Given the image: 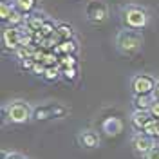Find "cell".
I'll return each instance as SVG.
<instances>
[{"label": "cell", "mask_w": 159, "mask_h": 159, "mask_svg": "<svg viewBox=\"0 0 159 159\" xmlns=\"http://www.w3.org/2000/svg\"><path fill=\"white\" fill-rule=\"evenodd\" d=\"M145 38L139 29H130V27H121L114 36V45L116 51L123 56H136L143 49Z\"/></svg>", "instance_id": "6da1fadb"}, {"label": "cell", "mask_w": 159, "mask_h": 159, "mask_svg": "<svg viewBox=\"0 0 159 159\" xmlns=\"http://www.w3.org/2000/svg\"><path fill=\"white\" fill-rule=\"evenodd\" d=\"M33 110L31 103L25 99H11L2 105V121L11 123V125H24L33 119Z\"/></svg>", "instance_id": "7a4b0ae2"}, {"label": "cell", "mask_w": 159, "mask_h": 159, "mask_svg": "<svg viewBox=\"0 0 159 159\" xmlns=\"http://www.w3.org/2000/svg\"><path fill=\"white\" fill-rule=\"evenodd\" d=\"M119 18L125 27L143 31L150 22V15L145 6L141 4H125L119 7Z\"/></svg>", "instance_id": "3957f363"}, {"label": "cell", "mask_w": 159, "mask_h": 159, "mask_svg": "<svg viewBox=\"0 0 159 159\" xmlns=\"http://www.w3.org/2000/svg\"><path fill=\"white\" fill-rule=\"evenodd\" d=\"M69 114V107L60 103V101H47L42 103L33 110V119L34 121H49V119H61Z\"/></svg>", "instance_id": "277c9868"}, {"label": "cell", "mask_w": 159, "mask_h": 159, "mask_svg": "<svg viewBox=\"0 0 159 159\" xmlns=\"http://www.w3.org/2000/svg\"><path fill=\"white\" fill-rule=\"evenodd\" d=\"M85 18L92 25H101L109 20V6L103 0H90L85 6Z\"/></svg>", "instance_id": "5b68a950"}, {"label": "cell", "mask_w": 159, "mask_h": 159, "mask_svg": "<svg viewBox=\"0 0 159 159\" xmlns=\"http://www.w3.org/2000/svg\"><path fill=\"white\" fill-rule=\"evenodd\" d=\"M156 81H157V78H154L152 74L139 72L130 78V89L134 94H154Z\"/></svg>", "instance_id": "8992f818"}, {"label": "cell", "mask_w": 159, "mask_h": 159, "mask_svg": "<svg viewBox=\"0 0 159 159\" xmlns=\"http://www.w3.org/2000/svg\"><path fill=\"white\" fill-rule=\"evenodd\" d=\"M154 145H156V139L147 136L145 132H134L130 138V147L134 150V154L139 157H145Z\"/></svg>", "instance_id": "52a82bcc"}, {"label": "cell", "mask_w": 159, "mask_h": 159, "mask_svg": "<svg viewBox=\"0 0 159 159\" xmlns=\"http://www.w3.org/2000/svg\"><path fill=\"white\" fill-rule=\"evenodd\" d=\"M76 141H78V145L81 148H98L99 145H101V138H99V134L96 130L92 129H81L76 134Z\"/></svg>", "instance_id": "ba28073f"}, {"label": "cell", "mask_w": 159, "mask_h": 159, "mask_svg": "<svg viewBox=\"0 0 159 159\" xmlns=\"http://www.w3.org/2000/svg\"><path fill=\"white\" fill-rule=\"evenodd\" d=\"M150 119H152L150 110H138V109H134L132 112H130V118H129L130 129L134 130V132H143L145 127L148 125Z\"/></svg>", "instance_id": "9c48e42d"}, {"label": "cell", "mask_w": 159, "mask_h": 159, "mask_svg": "<svg viewBox=\"0 0 159 159\" xmlns=\"http://www.w3.org/2000/svg\"><path fill=\"white\" fill-rule=\"evenodd\" d=\"M47 20L45 16V13H40V11H31L25 15V22H24V29L27 31V33H36V31L42 29V25H43V22Z\"/></svg>", "instance_id": "30bf717a"}, {"label": "cell", "mask_w": 159, "mask_h": 159, "mask_svg": "<svg viewBox=\"0 0 159 159\" xmlns=\"http://www.w3.org/2000/svg\"><path fill=\"white\" fill-rule=\"evenodd\" d=\"M125 129V123L119 118H107L103 123H101V132L107 136V138H118L119 134Z\"/></svg>", "instance_id": "8fae6325"}, {"label": "cell", "mask_w": 159, "mask_h": 159, "mask_svg": "<svg viewBox=\"0 0 159 159\" xmlns=\"http://www.w3.org/2000/svg\"><path fill=\"white\" fill-rule=\"evenodd\" d=\"M78 42H76V38H67V40H60L58 42V45L54 47V49H51V51H54L56 54H76L78 52Z\"/></svg>", "instance_id": "7c38bea8"}, {"label": "cell", "mask_w": 159, "mask_h": 159, "mask_svg": "<svg viewBox=\"0 0 159 159\" xmlns=\"http://www.w3.org/2000/svg\"><path fill=\"white\" fill-rule=\"evenodd\" d=\"M154 101H156L154 94H134L132 96V107L138 110H150Z\"/></svg>", "instance_id": "4fadbf2b"}, {"label": "cell", "mask_w": 159, "mask_h": 159, "mask_svg": "<svg viewBox=\"0 0 159 159\" xmlns=\"http://www.w3.org/2000/svg\"><path fill=\"white\" fill-rule=\"evenodd\" d=\"M56 36L60 40L74 38V27L67 22H56Z\"/></svg>", "instance_id": "5bb4252c"}, {"label": "cell", "mask_w": 159, "mask_h": 159, "mask_svg": "<svg viewBox=\"0 0 159 159\" xmlns=\"http://www.w3.org/2000/svg\"><path fill=\"white\" fill-rule=\"evenodd\" d=\"M60 78H61V67H60V65H49L47 70H45V74H43V80L49 81V83L58 81Z\"/></svg>", "instance_id": "9a60e30c"}, {"label": "cell", "mask_w": 159, "mask_h": 159, "mask_svg": "<svg viewBox=\"0 0 159 159\" xmlns=\"http://www.w3.org/2000/svg\"><path fill=\"white\" fill-rule=\"evenodd\" d=\"M13 4H15V7L20 9L22 13H31V11H34L36 7V0H13Z\"/></svg>", "instance_id": "2e32d148"}, {"label": "cell", "mask_w": 159, "mask_h": 159, "mask_svg": "<svg viewBox=\"0 0 159 159\" xmlns=\"http://www.w3.org/2000/svg\"><path fill=\"white\" fill-rule=\"evenodd\" d=\"M147 136H150V138H154V139H159V119L156 118H152L148 121V125L145 127V130H143Z\"/></svg>", "instance_id": "e0dca14e"}, {"label": "cell", "mask_w": 159, "mask_h": 159, "mask_svg": "<svg viewBox=\"0 0 159 159\" xmlns=\"http://www.w3.org/2000/svg\"><path fill=\"white\" fill-rule=\"evenodd\" d=\"M40 33H42L45 38H47V36H54V34H56V22L47 16V20L43 22V25H42V29H40Z\"/></svg>", "instance_id": "ac0fdd59"}, {"label": "cell", "mask_w": 159, "mask_h": 159, "mask_svg": "<svg viewBox=\"0 0 159 159\" xmlns=\"http://www.w3.org/2000/svg\"><path fill=\"white\" fill-rule=\"evenodd\" d=\"M78 67H61V78L69 83H74L78 80Z\"/></svg>", "instance_id": "d6986e66"}, {"label": "cell", "mask_w": 159, "mask_h": 159, "mask_svg": "<svg viewBox=\"0 0 159 159\" xmlns=\"http://www.w3.org/2000/svg\"><path fill=\"white\" fill-rule=\"evenodd\" d=\"M60 67H78V60L76 54H61L58 61Z\"/></svg>", "instance_id": "ffe728a7"}, {"label": "cell", "mask_w": 159, "mask_h": 159, "mask_svg": "<svg viewBox=\"0 0 159 159\" xmlns=\"http://www.w3.org/2000/svg\"><path fill=\"white\" fill-rule=\"evenodd\" d=\"M45 70H47V65H45L43 61H34V65H33V69H31V72H33L34 76H40V78H43Z\"/></svg>", "instance_id": "44dd1931"}, {"label": "cell", "mask_w": 159, "mask_h": 159, "mask_svg": "<svg viewBox=\"0 0 159 159\" xmlns=\"http://www.w3.org/2000/svg\"><path fill=\"white\" fill-rule=\"evenodd\" d=\"M2 159H27L22 152H7V150H4L2 152Z\"/></svg>", "instance_id": "7402d4cb"}, {"label": "cell", "mask_w": 159, "mask_h": 159, "mask_svg": "<svg viewBox=\"0 0 159 159\" xmlns=\"http://www.w3.org/2000/svg\"><path fill=\"white\" fill-rule=\"evenodd\" d=\"M18 65H20V69H24V70H29L33 69V65H34V58L31 56V58H25V60H20L18 61Z\"/></svg>", "instance_id": "603a6c76"}, {"label": "cell", "mask_w": 159, "mask_h": 159, "mask_svg": "<svg viewBox=\"0 0 159 159\" xmlns=\"http://www.w3.org/2000/svg\"><path fill=\"white\" fill-rule=\"evenodd\" d=\"M143 159H159V143H156V145L150 148V152Z\"/></svg>", "instance_id": "cb8c5ba5"}, {"label": "cell", "mask_w": 159, "mask_h": 159, "mask_svg": "<svg viewBox=\"0 0 159 159\" xmlns=\"http://www.w3.org/2000/svg\"><path fill=\"white\" fill-rule=\"evenodd\" d=\"M150 114H152V118L159 119V99H156V101H154V105L150 107Z\"/></svg>", "instance_id": "d4e9b609"}, {"label": "cell", "mask_w": 159, "mask_h": 159, "mask_svg": "<svg viewBox=\"0 0 159 159\" xmlns=\"http://www.w3.org/2000/svg\"><path fill=\"white\" fill-rule=\"evenodd\" d=\"M154 96H156V99H159V78H157V81H156V89H154Z\"/></svg>", "instance_id": "484cf974"}]
</instances>
